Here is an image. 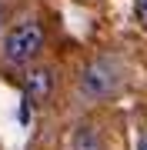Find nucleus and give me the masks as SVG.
<instances>
[{"mask_svg":"<svg viewBox=\"0 0 147 150\" xmlns=\"http://www.w3.org/2000/svg\"><path fill=\"white\" fill-rule=\"evenodd\" d=\"M23 87H27V97L30 100H47L50 97V87H54V77H50V70L47 67H30V74H27V80H23Z\"/></svg>","mask_w":147,"mask_h":150,"instance_id":"obj_2","label":"nucleus"},{"mask_svg":"<svg viewBox=\"0 0 147 150\" xmlns=\"http://www.w3.org/2000/svg\"><path fill=\"white\" fill-rule=\"evenodd\" d=\"M110 87H114V77H107L100 67H90L87 74H84V90H87L90 97H104Z\"/></svg>","mask_w":147,"mask_h":150,"instance_id":"obj_3","label":"nucleus"},{"mask_svg":"<svg viewBox=\"0 0 147 150\" xmlns=\"http://www.w3.org/2000/svg\"><path fill=\"white\" fill-rule=\"evenodd\" d=\"M137 150H147V137H144V140H141V144H137Z\"/></svg>","mask_w":147,"mask_h":150,"instance_id":"obj_5","label":"nucleus"},{"mask_svg":"<svg viewBox=\"0 0 147 150\" xmlns=\"http://www.w3.org/2000/svg\"><path fill=\"white\" fill-rule=\"evenodd\" d=\"M141 20H144V23H147V10H144V13H141Z\"/></svg>","mask_w":147,"mask_h":150,"instance_id":"obj_6","label":"nucleus"},{"mask_svg":"<svg viewBox=\"0 0 147 150\" xmlns=\"http://www.w3.org/2000/svg\"><path fill=\"white\" fill-rule=\"evenodd\" d=\"M44 50V27L37 20H23L4 37V54L10 64H30Z\"/></svg>","mask_w":147,"mask_h":150,"instance_id":"obj_1","label":"nucleus"},{"mask_svg":"<svg viewBox=\"0 0 147 150\" xmlns=\"http://www.w3.org/2000/svg\"><path fill=\"white\" fill-rule=\"evenodd\" d=\"M134 4H137V13H144V10H147V0H134Z\"/></svg>","mask_w":147,"mask_h":150,"instance_id":"obj_4","label":"nucleus"}]
</instances>
